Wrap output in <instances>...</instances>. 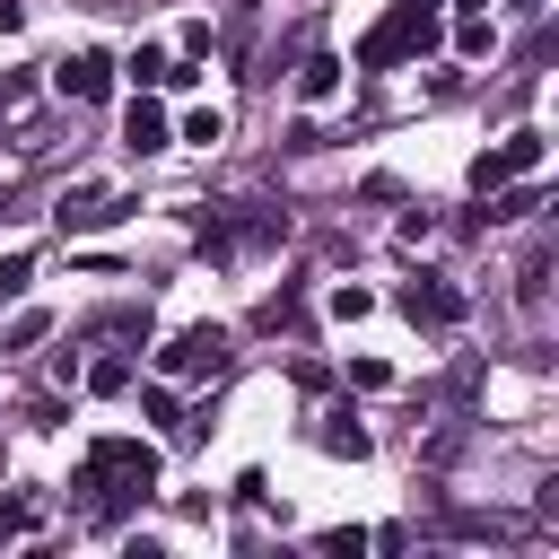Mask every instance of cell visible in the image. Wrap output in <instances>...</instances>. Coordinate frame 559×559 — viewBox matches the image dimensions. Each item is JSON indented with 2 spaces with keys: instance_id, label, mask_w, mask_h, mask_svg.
Wrapping results in <instances>:
<instances>
[{
  "instance_id": "obj_1",
  "label": "cell",
  "mask_w": 559,
  "mask_h": 559,
  "mask_svg": "<svg viewBox=\"0 0 559 559\" xmlns=\"http://www.w3.org/2000/svg\"><path fill=\"white\" fill-rule=\"evenodd\" d=\"M437 9H445V0H393V9L358 35V70H402V61H419V52L437 44Z\"/></svg>"
},
{
  "instance_id": "obj_2",
  "label": "cell",
  "mask_w": 559,
  "mask_h": 559,
  "mask_svg": "<svg viewBox=\"0 0 559 559\" xmlns=\"http://www.w3.org/2000/svg\"><path fill=\"white\" fill-rule=\"evenodd\" d=\"M542 157H550V140H542V131H507L498 148H480V157H472V192L489 201L498 183H515V175H542Z\"/></svg>"
},
{
  "instance_id": "obj_3",
  "label": "cell",
  "mask_w": 559,
  "mask_h": 559,
  "mask_svg": "<svg viewBox=\"0 0 559 559\" xmlns=\"http://www.w3.org/2000/svg\"><path fill=\"white\" fill-rule=\"evenodd\" d=\"M157 367H166V376H227V332H218V323H192V332H175V341L157 349Z\"/></svg>"
},
{
  "instance_id": "obj_4",
  "label": "cell",
  "mask_w": 559,
  "mask_h": 559,
  "mask_svg": "<svg viewBox=\"0 0 559 559\" xmlns=\"http://www.w3.org/2000/svg\"><path fill=\"white\" fill-rule=\"evenodd\" d=\"M402 314L428 323V332H454V323H463V288L437 280V271H419V280H402Z\"/></svg>"
},
{
  "instance_id": "obj_5",
  "label": "cell",
  "mask_w": 559,
  "mask_h": 559,
  "mask_svg": "<svg viewBox=\"0 0 559 559\" xmlns=\"http://www.w3.org/2000/svg\"><path fill=\"white\" fill-rule=\"evenodd\" d=\"M52 87H61L70 105H105V96H114V52H96V44L70 52V61L52 70Z\"/></svg>"
},
{
  "instance_id": "obj_6",
  "label": "cell",
  "mask_w": 559,
  "mask_h": 559,
  "mask_svg": "<svg viewBox=\"0 0 559 559\" xmlns=\"http://www.w3.org/2000/svg\"><path fill=\"white\" fill-rule=\"evenodd\" d=\"M166 140H175V131H166V105H157V96L140 87V96L122 105V148H131V157H157Z\"/></svg>"
},
{
  "instance_id": "obj_7",
  "label": "cell",
  "mask_w": 559,
  "mask_h": 559,
  "mask_svg": "<svg viewBox=\"0 0 559 559\" xmlns=\"http://www.w3.org/2000/svg\"><path fill=\"white\" fill-rule=\"evenodd\" d=\"M297 96H306V105H332V96H341V61H332V52H306V61H297Z\"/></svg>"
},
{
  "instance_id": "obj_8",
  "label": "cell",
  "mask_w": 559,
  "mask_h": 559,
  "mask_svg": "<svg viewBox=\"0 0 559 559\" xmlns=\"http://www.w3.org/2000/svg\"><path fill=\"white\" fill-rule=\"evenodd\" d=\"M314 445H323V454H349V463H358V454H367V445H376V437H367V428H358V419H349V411H332V419H323V428H314Z\"/></svg>"
},
{
  "instance_id": "obj_9",
  "label": "cell",
  "mask_w": 559,
  "mask_h": 559,
  "mask_svg": "<svg viewBox=\"0 0 559 559\" xmlns=\"http://www.w3.org/2000/svg\"><path fill=\"white\" fill-rule=\"evenodd\" d=\"M454 52H463V61L498 52V26H489V9H463V17H454Z\"/></svg>"
},
{
  "instance_id": "obj_10",
  "label": "cell",
  "mask_w": 559,
  "mask_h": 559,
  "mask_svg": "<svg viewBox=\"0 0 559 559\" xmlns=\"http://www.w3.org/2000/svg\"><path fill=\"white\" fill-rule=\"evenodd\" d=\"M79 384H87V393H131V358L114 349V358H96V367H79Z\"/></svg>"
},
{
  "instance_id": "obj_11",
  "label": "cell",
  "mask_w": 559,
  "mask_h": 559,
  "mask_svg": "<svg viewBox=\"0 0 559 559\" xmlns=\"http://www.w3.org/2000/svg\"><path fill=\"white\" fill-rule=\"evenodd\" d=\"M533 210H542V183H515V192L498 183L489 192V218H533Z\"/></svg>"
},
{
  "instance_id": "obj_12",
  "label": "cell",
  "mask_w": 559,
  "mask_h": 559,
  "mask_svg": "<svg viewBox=\"0 0 559 559\" xmlns=\"http://www.w3.org/2000/svg\"><path fill=\"white\" fill-rule=\"evenodd\" d=\"M323 306H332V323H358V314H376V297H367L358 280H341V288H332Z\"/></svg>"
},
{
  "instance_id": "obj_13",
  "label": "cell",
  "mask_w": 559,
  "mask_h": 559,
  "mask_svg": "<svg viewBox=\"0 0 559 559\" xmlns=\"http://www.w3.org/2000/svg\"><path fill=\"white\" fill-rule=\"evenodd\" d=\"M183 140H192V148H218V140H227V114H210V105L183 114Z\"/></svg>"
},
{
  "instance_id": "obj_14",
  "label": "cell",
  "mask_w": 559,
  "mask_h": 559,
  "mask_svg": "<svg viewBox=\"0 0 559 559\" xmlns=\"http://www.w3.org/2000/svg\"><path fill=\"white\" fill-rule=\"evenodd\" d=\"M140 411H148V419H157V428H183V402H175V393H166V384H140Z\"/></svg>"
},
{
  "instance_id": "obj_15",
  "label": "cell",
  "mask_w": 559,
  "mask_h": 559,
  "mask_svg": "<svg viewBox=\"0 0 559 559\" xmlns=\"http://www.w3.org/2000/svg\"><path fill=\"white\" fill-rule=\"evenodd\" d=\"M35 533V507L26 498H0V542H26Z\"/></svg>"
},
{
  "instance_id": "obj_16",
  "label": "cell",
  "mask_w": 559,
  "mask_h": 559,
  "mask_svg": "<svg viewBox=\"0 0 559 559\" xmlns=\"http://www.w3.org/2000/svg\"><path fill=\"white\" fill-rule=\"evenodd\" d=\"M349 384H358V393H384L393 367H384V358H349Z\"/></svg>"
},
{
  "instance_id": "obj_17",
  "label": "cell",
  "mask_w": 559,
  "mask_h": 559,
  "mask_svg": "<svg viewBox=\"0 0 559 559\" xmlns=\"http://www.w3.org/2000/svg\"><path fill=\"white\" fill-rule=\"evenodd\" d=\"M44 332H52V314H17V323H9V349H35Z\"/></svg>"
},
{
  "instance_id": "obj_18",
  "label": "cell",
  "mask_w": 559,
  "mask_h": 559,
  "mask_svg": "<svg viewBox=\"0 0 559 559\" xmlns=\"http://www.w3.org/2000/svg\"><path fill=\"white\" fill-rule=\"evenodd\" d=\"M323 550H332V559H358V550H367V533H358V524H332V533H323Z\"/></svg>"
},
{
  "instance_id": "obj_19",
  "label": "cell",
  "mask_w": 559,
  "mask_h": 559,
  "mask_svg": "<svg viewBox=\"0 0 559 559\" xmlns=\"http://www.w3.org/2000/svg\"><path fill=\"white\" fill-rule=\"evenodd\" d=\"M26 280H35V253H9V262H0V297H17Z\"/></svg>"
},
{
  "instance_id": "obj_20",
  "label": "cell",
  "mask_w": 559,
  "mask_h": 559,
  "mask_svg": "<svg viewBox=\"0 0 559 559\" xmlns=\"http://www.w3.org/2000/svg\"><path fill=\"white\" fill-rule=\"evenodd\" d=\"M17 26H26V9H17V0H0V35H17Z\"/></svg>"
},
{
  "instance_id": "obj_21",
  "label": "cell",
  "mask_w": 559,
  "mask_h": 559,
  "mask_svg": "<svg viewBox=\"0 0 559 559\" xmlns=\"http://www.w3.org/2000/svg\"><path fill=\"white\" fill-rule=\"evenodd\" d=\"M515 9H524V17H533V9H542V0H515Z\"/></svg>"
}]
</instances>
